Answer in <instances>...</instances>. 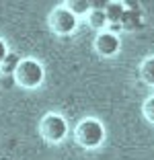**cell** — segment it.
<instances>
[{"instance_id": "obj_1", "label": "cell", "mask_w": 154, "mask_h": 160, "mask_svg": "<svg viewBox=\"0 0 154 160\" xmlns=\"http://www.w3.org/2000/svg\"><path fill=\"white\" fill-rule=\"evenodd\" d=\"M13 74H14V82L23 88H37V86L43 84V78H45L43 66L37 60H31V58L17 62Z\"/></svg>"}, {"instance_id": "obj_2", "label": "cell", "mask_w": 154, "mask_h": 160, "mask_svg": "<svg viewBox=\"0 0 154 160\" xmlns=\"http://www.w3.org/2000/svg\"><path fill=\"white\" fill-rule=\"evenodd\" d=\"M74 138L82 148L95 150V148H99L103 144V140H105V127H103V123L99 121V119L86 117L76 125Z\"/></svg>"}, {"instance_id": "obj_3", "label": "cell", "mask_w": 154, "mask_h": 160, "mask_svg": "<svg viewBox=\"0 0 154 160\" xmlns=\"http://www.w3.org/2000/svg\"><path fill=\"white\" fill-rule=\"evenodd\" d=\"M39 132H41V138L47 144H60L68 136V121L58 113H47L41 119Z\"/></svg>"}, {"instance_id": "obj_4", "label": "cell", "mask_w": 154, "mask_h": 160, "mask_svg": "<svg viewBox=\"0 0 154 160\" xmlns=\"http://www.w3.org/2000/svg\"><path fill=\"white\" fill-rule=\"evenodd\" d=\"M49 27H51V31L58 33V35H70V33H74L76 27H78V17H76L74 12H70V10L62 4V6L51 10Z\"/></svg>"}, {"instance_id": "obj_5", "label": "cell", "mask_w": 154, "mask_h": 160, "mask_svg": "<svg viewBox=\"0 0 154 160\" xmlns=\"http://www.w3.org/2000/svg\"><path fill=\"white\" fill-rule=\"evenodd\" d=\"M95 49H97V53L103 56V58L115 56V53L119 52V37L109 33V31H103V33H99L97 39H95Z\"/></svg>"}, {"instance_id": "obj_6", "label": "cell", "mask_w": 154, "mask_h": 160, "mask_svg": "<svg viewBox=\"0 0 154 160\" xmlns=\"http://www.w3.org/2000/svg\"><path fill=\"white\" fill-rule=\"evenodd\" d=\"M86 21L93 29H97L99 33H103V29L109 25L107 14H105V8H90V12L86 14Z\"/></svg>"}, {"instance_id": "obj_7", "label": "cell", "mask_w": 154, "mask_h": 160, "mask_svg": "<svg viewBox=\"0 0 154 160\" xmlns=\"http://www.w3.org/2000/svg\"><path fill=\"white\" fill-rule=\"evenodd\" d=\"M105 14H107L109 23H121L123 14H126V4L123 2H107L105 4Z\"/></svg>"}, {"instance_id": "obj_8", "label": "cell", "mask_w": 154, "mask_h": 160, "mask_svg": "<svg viewBox=\"0 0 154 160\" xmlns=\"http://www.w3.org/2000/svg\"><path fill=\"white\" fill-rule=\"evenodd\" d=\"M64 6L70 12H74L76 17H80V14H89L90 12V2L89 0H68V2H64Z\"/></svg>"}, {"instance_id": "obj_9", "label": "cell", "mask_w": 154, "mask_h": 160, "mask_svg": "<svg viewBox=\"0 0 154 160\" xmlns=\"http://www.w3.org/2000/svg\"><path fill=\"white\" fill-rule=\"evenodd\" d=\"M140 74H142V80L146 84L154 86V56L148 58V60L142 62V68H140Z\"/></svg>"}, {"instance_id": "obj_10", "label": "cell", "mask_w": 154, "mask_h": 160, "mask_svg": "<svg viewBox=\"0 0 154 160\" xmlns=\"http://www.w3.org/2000/svg\"><path fill=\"white\" fill-rule=\"evenodd\" d=\"M142 111H144V117L148 119V121L154 123V97H150V99L144 101V107H142Z\"/></svg>"}, {"instance_id": "obj_11", "label": "cell", "mask_w": 154, "mask_h": 160, "mask_svg": "<svg viewBox=\"0 0 154 160\" xmlns=\"http://www.w3.org/2000/svg\"><path fill=\"white\" fill-rule=\"evenodd\" d=\"M6 58H8V47H6V43L0 39V64H4Z\"/></svg>"}, {"instance_id": "obj_12", "label": "cell", "mask_w": 154, "mask_h": 160, "mask_svg": "<svg viewBox=\"0 0 154 160\" xmlns=\"http://www.w3.org/2000/svg\"><path fill=\"white\" fill-rule=\"evenodd\" d=\"M119 31H121V23H111V27H109V33H119Z\"/></svg>"}]
</instances>
